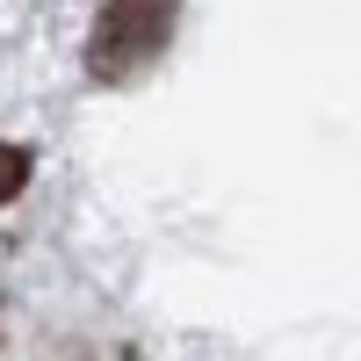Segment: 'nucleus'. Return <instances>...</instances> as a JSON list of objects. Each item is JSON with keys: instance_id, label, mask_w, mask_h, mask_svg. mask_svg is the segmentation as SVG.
<instances>
[{"instance_id": "1", "label": "nucleus", "mask_w": 361, "mask_h": 361, "mask_svg": "<svg viewBox=\"0 0 361 361\" xmlns=\"http://www.w3.org/2000/svg\"><path fill=\"white\" fill-rule=\"evenodd\" d=\"M173 37V0H109L87 44V73L94 80H130L137 66H152Z\"/></svg>"}, {"instance_id": "2", "label": "nucleus", "mask_w": 361, "mask_h": 361, "mask_svg": "<svg viewBox=\"0 0 361 361\" xmlns=\"http://www.w3.org/2000/svg\"><path fill=\"white\" fill-rule=\"evenodd\" d=\"M29 188V152L22 145H0V202H15Z\"/></svg>"}]
</instances>
